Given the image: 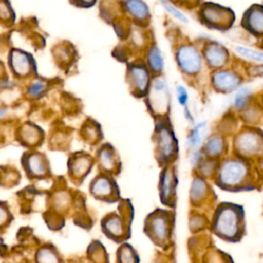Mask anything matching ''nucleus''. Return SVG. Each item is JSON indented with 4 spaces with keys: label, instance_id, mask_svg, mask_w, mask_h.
<instances>
[{
    "label": "nucleus",
    "instance_id": "obj_1",
    "mask_svg": "<svg viewBox=\"0 0 263 263\" xmlns=\"http://www.w3.org/2000/svg\"><path fill=\"white\" fill-rule=\"evenodd\" d=\"M212 232L227 242H238L246 234V215L242 205L224 201L215 209L212 222Z\"/></svg>",
    "mask_w": 263,
    "mask_h": 263
},
{
    "label": "nucleus",
    "instance_id": "obj_2",
    "mask_svg": "<svg viewBox=\"0 0 263 263\" xmlns=\"http://www.w3.org/2000/svg\"><path fill=\"white\" fill-rule=\"evenodd\" d=\"M216 185L229 192L250 191L256 188L250 165L242 159H227L219 167Z\"/></svg>",
    "mask_w": 263,
    "mask_h": 263
},
{
    "label": "nucleus",
    "instance_id": "obj_3",
    "mask_svg": "<svg viewBox=\"0 0 263 263\" xmlns=\"http://www.w3.org/2000/svg\"><path fill=\"white\" fill-rule=\"evenodd\" d=\"M134 209L128 199L120 200L117 209L107 214L101 221L102 232L111 240L123 243L132 235Z\"/></svg>",
    "mask_w": 263,
    "mask_h": 263
},
{
    "label": "nucleus",
    "instance_id": "obj_4",
    "mask_svg": "<svg viewBox=\"0 0 263 263\" xmlns=\"http://www.w3.org/2000/svg\"><path fill=\"white\" fill-rule=\"evenodd\" d=\"M175 224L174 212L156 209L144 221V233L157 247L166 248L172 242Z\"/></svg>",
    "mask_w": 263,
    "mask_h": 263
},
{
    "label": "nucleus",
    "instance_id": "obj_5",
    "mask_svg": "<svg viewBox=\"0 0 263 263\" xmlns=\"http://www.w3.org/2000/svg\"><path fill=\"white\" fill-rule=\"evenodd\" d=\"M89 193L96 199L108 203L121 200L120 191L116 182L107 174H101L91 180L89 184Z\"/></svg>",
    "mask_w": 263,
    "mask_h": 263
},
{
    "label": "nucleus",
    "instance_id": "obj_6",
    "mask_svg": "<svg viewBox=\"0 0 263 263\" xmlns=\"http://www.w3.org/2000/svg\"><path fill=\"white\" fill-rule=\"evenodd\" d=\"M177 176L172 166H165L159 178V198L163 205L175 208L177 201Z\"/></svg>",
    "mask_w": 263,
    "mask_h": 263
},
{
    "label": "nucleus",
    "instance_id": "obj_7",
    "mask_svg": "<svg viewBox=\"0 0 263 263\" xmlns=\"http://www.w3.org/2000/svg\"><path fill=\"white\" fill-rule=\"evenodd\" d=\"M156 144L158 161L163 164L171 162L177 154V142L170 128L165 126L158 127Z\"/></svg>",
    "mask_w": 263,
    "mask_h": 263
},
{
    "label": "nucleus",
    "instance_id": "obj_8",
    "mask_svg": "<svg viewBox=\"0 0 263 263\" xmlns=\"http://www.w3.org/2000/svg\"><path fill=\"white\" fill-rule=\"evenodd\" d=\"M23 166L30 179H44L50 173L47 159L43 154L38 152L24 155Z\"/></svg>",
    "mask_w": 263,
    "mask_h": 263
},
{
    "label": "nucleus",
    "instance_id": "obj_9",
    "mask_svg": "<svg viewBox=\"0 0 263 263\" xmlns=\"http://www.w3.org/2000/svg\"><path fill=\"white\" fill-rule=\"evenodd\" d=\"M179 67L188 74L197 73L201 68V59L198 51L190 45L181 46L177 51Z\"/></svg>",
    "mask_w": 263,
    "mask_h": 263
},
{
    "label": "nucleus",
    "instance_id": "obj_10",
    "mask_svg": "<svg viewBox=\"0 0 263 263\" xmlns=\"http://www.w3.org/2000/svg\"><path fill=\"white\" fill-rule=\"evenodd\" d=\"M236 149L243 156H255L262 152L263 143L259 135L248 132L237 138Z\"/></svg>",
    "mask_w": 263,
    "mask_h": 263
},
{
    "label": "nucleus",
    "instance_id": "obj_11",
    "mask_svg": "<svg viewBox=\"0 0 263 263\" xmlns=\"http://www.w3.org/2000/svg\"><path fill=\"white\" fill-rule=\"evenodd\" d=\"M92 160L86 154H76L69 161V174L73 180L82 181L91 170Z\"/></svg>",
    "mask_w": 263,
    "mask_h": 263
},
{
    "label": "nucleus",
    "instance_id": "obj_12",
    "mask_svg": "<svg viewBox=\"0 0 263 263\" xmlns=\"http://www.w3.org/2000/svg\"><path fill=\"white\" fill-rule=\"evenodd\" d=\"M168 96L165 82L161 79H155L150 91V104L152 109L157 113H162L166 110Z\"/></svg>",
    "mask_w": 263,
    "mask_h": 263
},
{
    "label": "nucleus",
    "instance_id": "obj_13",
    "mask_svg": "<svg viewBox=\"0 0 263 263\" xmlns=\"http://www.w3.org/2000/svg\"><path fill=\"white\" fill-rule=\"evenodd\" d=\"M201 15L205 23L218 27L227 24L230 21V12L219 5L208 4L203 7Z\"/></svg>",
    "mask_w": 263,
    "mask_h": 263
},
{
    "label": "nucleus",
    "instance_id": "obj_14",
    "mask_svg": "<svg viewBox=\"0 0 263 263\" xmlns=\"http://www.w3.org/2000/svg\"><path fill=\"white\" fill-rule=\"evenodd\" d=\"M128 76L134 90L140 96L145 95L149 83V75L146 68L141 65H133L128 70Z\"/></svg>",
    "mask_w": 263,
    "mask_h": 263
},
{
    "label": "nucleus",
    "instance_id": "obj_15",
    "mask_svg": "<svg viewBox=\"0 0 263 263\" xmlns=\"http://www.w3.org/2000/svg\"><path fill=\"white\" fill-rule=\"evenodd\" d=\"M9 63L12 71L21 76L29 74L33 66L32 58L28 53L20 50L11 51L9 57Z\"/></svg>",
    "mask_w": 263,
    "mask_h": 263
},
{
    "label": "nucleus",
    "instance_id": "obj_16",
    "mask_svg": "<svg viewBox=\"0 0 263 263\" xmlns=\"http://www.w3.org/2000/svg\"><path fill=\"white\" fill-rule=\"evenodd\" d=\"M98 159L101 168L105 171L106 174H115L118 172L119 162L112 147L108 145L103 146L98 152Z\"/></svg>",
    "mask_w": 263,
    "mask_h": 263
},
{
    "label": "nucleus",
    "instance_id": "obj_17",
    "mask_svg": "<svg viewBox=\"0 0 263 263\" xmlns=\"http://www.w3.org/2000/svg\"><path fill=\"white\" fill-rule=\"evenodd\" d=\"M214 86L222 91H230L239 84V78L230 71H217L213 75Z\"/></svg>",
    "mask_w": 263,
    "mask_h": 263
},
{
    "label": "nucleus",
    "instance_id": "obj_18",
    "mask_svg": "<svg viewBox=\"0 0 263 263\" xmlns=\"http://www.w3.org/2000/svg\"><path fill=\"white\" fill-rule=\"evenodd\" d=\"M204 57L210 66L220 67L227 60V51L218 44H210L204 49Z\"/></svg>",
    "mask_w": 263,
    "mask_h": 263
},
{
    "label": "nucleus",
    "instance_id": "obj_19",
    "mask_svg": "<svg viewBox=\"0 0 263 263\" xmlns=\"http://www.w3.org/2000/svg\"><path fill=\"white\" fill-rule=\"evenodd\" d=\"M245 22L249 30L252 32L257 34L263 33V8L260 6H254L246 14Z\"/></svg>",
    "mask_w": 263,
    "mask_h": 263
},
{
    "label": "nucleus",
    "instance_id": "obj_20",
    "mask_svg": "<svg viewBox=\"0 0 263 263\" xmlns=\"http://www.w3.org/2000/svg\"><path fill=\"white\" fill-rule=\"evenodd\" d=\"M117 263H140L138 253L128 243H121L116 252Z\"/></svg>",
    "mask_w": 263,
    "mask_h": 263
},
{
    "label": "nucleus",
    "instance_id": "obj_21",
    "mask_svg": "<svg viewBox=\"0 0 263 263\" xmlns=\"http://www.w3.org/2000/svg\"><path fill=\"white\" fill-rule=\"evenodd\" d=\"M36 263H62V260L55 248L43 246L36 253Z\"/></svg>",
    "mask_w": 263,
    "mask_h": 263
},
{
    "label": "nucleus",
    "instance_id": "obj_22",
    "mask_svg": "<svg viewBox=\"0 0 263 263\" xmlns=\"http://www.w3.org/2000/svg\"><path fill=\"white\" fill-rule=\"evenodd\" d=\"M209 191L206 182L201 178H195L193 180L191 190H190V198L191 202H200L204 196H206Z\"/></svg>",
    "mask_w": 263,
    "mask_h": 263
},
{
    "label": "nucleus",
    "instance_id": "obj_23",
    "mask_svg": "<svg viewBox=\"0 0 263 263\" xmlns=\"http://www.w3.org/2000/svg\"><path fill=\"white\" fill-rule=\"evenodd\" d=\"M125 7L127 11L138 20H145L149 14V9L142 0H127Z\"/></svg>",
    "mask_w": 263,
    "mask_h": 263
},
{
    "label": "nucleus",
    "instance_id": "obj_24",
    "mask_svg": "<svg viewBox=\"0 0 263 263\" xmlns=\"http://www.w3.org/2000/svg\"><path fill=\"white\" fill-rule=\"evenodd\" d=\"M224 147V142L221 137L213 136L210 138L204 146V151L209 156H218L222 153Z\"/></svg>",
    "mask_w": 263,
    "mask_h": 263
},
{
    "label": "nucleus",
    "instance_id": "obj_25",
    "mask_svg": "<svg viewBox=\"0 0 263 263\" xmlns=\"http://www.w3.org/2000/svg\"><path fill=\"white\" fill-rule=\"evenodd\" d=\"M148 64L154 72H161L163 68L162 57L156 46H153L148 52Z\"/></svg>",
    "mask_w": 263,
    "mask_h": 263
},
{
    "label": "nucleus",
    "instance_id": "obj_26",
    "mask_svg": "<svg viewBox=\"0 0 263 263\" xmlns=\"http://www.w3.org/2000/svg\"><path fill=\"white\" fill-rule=\"evenodd\" d=\"M22 138L27 145H36L40 140V132L32 125H26L22 132Z\"/></svg>",
    "mask_w": 263,
    "mask_h": 263
},
{
    "label": "nucleus",
    "instance_id": "obj_27",
    "mask_svg": "<svg viewBox=\"0 0 263 263\" xmlns=\"http://www.w3.org/2000/svg\"><path fill=\"white\" fill-rule=\"evenodd\" d=\"M236 50L241 55H243L248 59L258 61V62H263V53L262 52H259V51H256V50H253V49H249V48H246V47H241V46L236 47Z\"/></svg>",
    "mask_w": 263,
    "mask_h": 263
},
{
    "label": "nucleus",
    "instance_id": "obj_28",
    "mask_svg": "<svg viewBox=\"0 0 263 263\" xmlns=\"http://www.w3.org/2000/svg\"><path fill=\"white\" fill-rule=\"evenodd\" d=\"M250 96V90L248 88H241L238 90V92L236 93L235 96V101H234V104H235V107L237 109H240L242 108L246 104H247V101H248V98Z\"/></svg>",
    "mask_w": 263,
    "mask_h": 263
},
{
    "label": "nucleus",
    "instance_id": "obj_29",
    "mask_svg": "<svg viewBox=\"0 0 263 263\" xmlns=\"http://www.w3.org/2000/svg\"><path fill=\"white\" fill-rule=\"evenodd\" d=\"M44 89H45V84L41 81H36L31 84V86L28 89V93L31 97H38L43 92Z\"/></svg>",
    "mask_w": 263,
    "mask_h": 263
},
{
    "label": "nucleus",
    "instance_id": "obj_30",
    "mask_svg": "<svg viewBox=\"0 0 263 263\" xmlns=\"http://www.w3.org/2000/svg\"><path fill=\"white\" fill-rule=\"evenodd\" d=\"M161 1V3H162V5L175 16V17H177L178 20H180V21H182V22H187V18L185 17V15L183 14V13H181L177 8H175L170 2H167L166 0H160Z\"/></svg>",
    "mask_w": 263,
    "mask_h": 263
},
{
    "label": "nucleus",
    "instance_id": "obj_31",
    "mask_svg": "<svg viewBox=\"0 0 263 263\" xmlns=\"http://www.w3.org/2000/svg\"><path fill=\"white\" fill-rule=\"evenodd\" d=\"M12 220V215L10 214L9 210L4 205V202L1 203V228H4L6 224H9Z\"/></svg>",
    "mask_w": 263,
    "mask_h": 263
},
{
    "label": "nucleus",
    "instance_id": "obj_32",
    "mask_svg": "<svg viewBox=\"0 0 263 263\" xmlns=\"http://www.w3.org/2000/svg\"><path fill=\"white\" fill-rule=\"evenodd\" d=\"M203 125H204V123H200L192 130V133L189 137V143H190L191 146H195L196 144L199 143V141H200V130H201Z\"/></svg>",
    "mask_w": 263,
    "mask_h": 263
},
{
    "label": "nucleus",
    "instance_id": "obj_33",
    "mask_svg": "<svg viewBox=\"0 0 263 263\" xmlns=\"http://www.w3.org/2000/svg\"><path fill=\"white\" fill-rule=\"evenodd\" d=\"M177 97H178V101H179L180 105H183V106L186 105L187 100H188L187 91H186V89H185L183 86H181V85H179V86L177 87Z\"/></svg>",
    "mask_w": 263,
    "mask_h": 263
},
{
    "label": "nucleus",
    "instance_id": "obj_34",
    "mask_svg": "<svg viewBox=\"0 0 263 263\" xmlns=\"http://www.w3.org/2000/svg\"><path fill=\"white\" fill-rule=\"evenodd\" d=\"M75 1H78L80 4H83V5H89L95 2V0H75Z\"/></svg>",
    "mask_w": 263,
    "mask_h": 263
}]
</instances>
